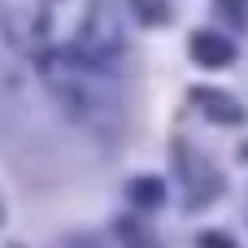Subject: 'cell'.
I'll use <instances>...</instances> for the list:
<instances>
[{
	"mask_svg": "<svg viewBox=\"0 0 248 248\" xmlns=\"http://www.w3.org/2000/svg\"><path fill=\"white\" fill-rule=\"evenodd\" d=\"M39 70H44V83L52 87V96L74 113L78 126L113 131L118 105H122L118 70H100V65H83V61H65V57H48V61H39Z\"/></svg>",
	"mask_w": 248,
	"mask_h": 248,
	"instance_id": "1",
	"label": "cell"
},
{
	"mask_svg": "<svg viewBox=\"0 0 248 248\" xmlns=\"http://www.w3.org/2000/svg\"><path fill=\"white\" fill-rule=\"evenodd\" d=\"M48 0H0V26H4V35L22 48L26 44V35H31V22H35V13L44 9Z\"/></svg>",
	"mask_w": 248,
	"mask_h": 248,
	"instance_id": "2",
	"label": "cell"
},
{
	"mask_svg": "<svg viewBox=\"0 0 248 248\" xmlns=\"http://www.w3.org/2000/svg\"><path fill=\"white\" fill-rule=\"evenodd\" d=\"M192 52H196L201 65H227V61H231V44H227L222 35H209V31H201V35L192 39Z\"/></svg>",
	"mask_w": 248,
	"mask_h": 248,
	"instance_id": "3",
	"label": "cell"
},
{
	"mask_svg": "<svg viewBox=\"0 0 248 248\" xmlns=\"http://www.w3.org/2000/svg\"><path fill=\"white\" fill-rule=\"evenodd\" d=\"M131 201L135 205H161V183L157 179H135L131 183Z\"/></svg>",
	"mask_w": 248,
	"mask_h": 248,
	"instance_id": "4",
	"label": "cell"
},
{
	"mask_svg": "<svg viewBox=\"0 0 248 248\" xmlns=\"http://www.w3.org/2000/svg\"><path fill=\"white\" fill-rule=\"evenodd\" d=\"M135 9H140L144 22H166V17H170V9H166L161 0H135Z\"/></svg>",
	"mask_w": 248,
	"mask_h": 248,
	"instance_id": "5",
	"label": "cell"
},
{
	"mask_svg": "<svg viewBox=\"0 0 248 248\" xmlns=\"http://www.w3.org/2000/svg\"><path fill=\"white\" fill-rule=\"evenodd\" d=\"M205 248H231V244H218V240H205Z\"/></svg>",
	"mask_w": 248,
	"mask_h": 248,
	"instance_id": "6",
	"label": "cell"
}]
</instances>
